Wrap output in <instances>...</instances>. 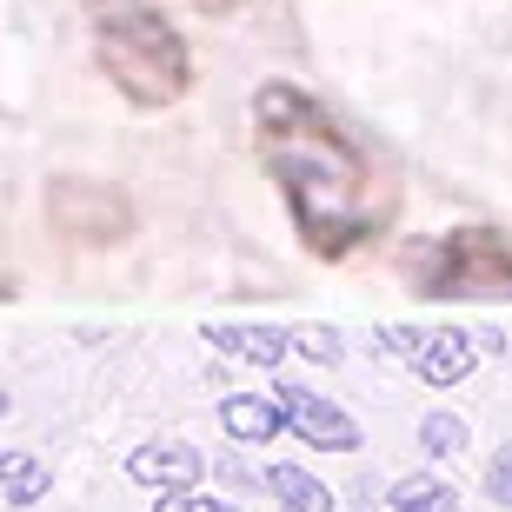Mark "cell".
<instances>
[{
	"mask_svg": "<svg viewBox=\"0 0 512 512\" xmlns=\"http://www.w3.org/2000/svg\"><path fill=\"white\" fill-rule=\"evenodd\" d=\"M399 280L419 300H512V233L453 227L399 247Z\"/></svg>",
	"mask_w": 512,
	"mask_h": 512,
	"instance_id": "3",
	"label": "cell"
},
{
	"mask_svg": "<svg viewBox=\"0 0 512 512\" xmlns=\"http://www.w3.org/2000/svg\"><path fill=\"white\" fill-rule=\"evenodd\" d=\"M486 499H493V506H512V446H499V453L486 459Z\"/></svg>",
	"mask_w": 512,
	"mask_h": 512,
	"instance_id": "15",
	"label": "cell"
},
{
	"mask_svg": "<svg viewBox=\"0 0 512 512\" xmlns=\"http://www.w3.org/2000/svg\"><path fill=\"white\" fill-rule=\"evenodd\" d=\"M266 493L280 499V512H333V493L306 466H266Z\"/></svg>",
	"mask_w": 512,
	"mask_h": 512,
	"instance_id": "12",
	"label": "cell"
},
{
	"mask_svg": "<svg viewBox=\"0 0 512 512\" xmlns=\"http://www.w3.org/2000/svg\"><path fill=\"white\" fill-rule=\"evenodd\" d=\"M286 406V419H293V433L306 439V446H320V453H360L366 439H360V419L346 413V406H333L326 393H306V386L280 380L273 386Z\"/></svg>",
	"mask_w": 512,
	"mask_h": 512,
	"instance_id": "5",
	"label": "cell"
},
{
	"mask_svg": "<svg viewBox=\"0 0 512 512\" xmlns=\"http://www.w3.org/2000/svg\"><path fill=\"white\" fill-rule=\"evenodd\" d=\"M193 7H207V14H233V7H247V0H193Z\"/></svg>",
	"mask_w": 512,
	"mask_h": 512,
	"instance_id": "17",
	"label": "cell"
},
{
	"mask_svg": "<svg viewBox=\"0 0 512 512\" xmlns=\"http://www.w3.org/2000/svg\"><path fill=\"white\" fill-rule=\"evenodd\" d=\"M87 40H94V67L107 74V87L127 107L160 114L173 100H187L193 54H187V34L160 7H147V0H100L94 20H87Z\"/></svg>",
	"mask_w": 512,
	"mask_h": 512,
	"instance_id": "2",
	"label": "cell"
},
{
	"mask_svg": "<svg viewBox=\"0 0 512 512\" xmlns=\"http://www.w3.org/2000/svg\"><path fill=\"white\" fill-rule=\"evenodd\" d=\"M386 506L393 512H466V499H459V486H446L433 473H406V479H393Z\"/></svg>",
	"mask_w": 512,
	"mask_h": 512,
	"instance_id": "11",
	"label": "cell"
},
{
	"mask_svg": "<svg viewBox=\"0 0 512 512\" xmlns=\"http://www.w3.org/2000/svg\"><path fill=\"white\" fill-rule=\"evenodd\" d=\"M153 512H240L233 499H207V493H160Z\"/></svg>",
	"mask_w": 512,
	"mask_h": 512,
	"instance_id": "16",
	"label": "cell"
},
{
	"mask_svg": "<svg viewBox=\"0 0 512 512\" xmlns=\"http://www.w3.org/2000/svg\"><path fill=\"white\" fill-rule=\"evenodd\" d=\"M47 220H54L67 240H80V247H114V240H127L133 227V207L120 200L114 187H100V180H54L47 187Z\"/></svg>",
	"mask_w": 512,
	"mask_h": 512,
	"instance_id": "4",
	"label": "cell"
},
{
	"mask_svg": "<svg viewBox=\"0 0 512 512\" xmlns=\"http://www.w3.org/2000/svg\"><path fill=\"white\" fill-rule=\"evenodd\" d=\"M479 353H486V346H479L473 333L446 326V333H426V346L413 353V373L433 386V393H446V386H459V380H466V373L479 366Z\"/></svg>",
	"mask_w": 512,
	"mask_h": 512,
	"instance_id": "8",
	"label": "cell"
},
{
	"mask_svg": "<svg viewBox=\"0 0 512 512\" xmlns=\"http://www.w3.org/2000/svg\"><path fill=\"white\" fill-rule=\"evenodd\" d=\"M253 153L313 260H353L393 227V173L373 160L366 140H353V127H340L333 107H320L293 80L253 87Z\"/></svg>",
	"mask_w": 512,
	"mask_h": 512,
	"instance_id": "1",
	"label": "cell"
},
{
	"mask_svg": "<svg viewBox=\"0 0 512 512\" xmlns=\"http://www.w3.org/2000/svg\"><path fill=\"white\" fill-rule=\"evenodd\" d=\"M419 446H426L433 459L466 453V419H459V413H426V419H419Z\"/></svg>",
	"mask_w": 512,
	"mask_h": 512,
	"instance_id": "13",
	"label": "cell"
},
{
	"mask_svg": "<svg viewBox=\"0 0 512 512\" xmlns=\"http://www.w3.org/2000/svg\"><path fill=\"white\" fill-rule=\"evenodd\" d=\"M54 493V473H47V466H40L34 453H0V499H7V506L14 512H27L34 506V499H47Z\"/></svg>",
	"mask_w": 512,
	"mask_h": 512,
	"instance_id": "10",
	"label": "cell"
},
{
	"mask_svg": "<svg viewBox=\"0 0 512 512\" xmlns=\"http://www.w3.org/2000/svg\"><path fill=\"white\" fill-rule=\"evenodd\" d=\"M220 426H227L233 446H273L280 433H293V419H286L280 393H227L220 399Z\"/></svg>",
	"mask_w": 512,
	"mask_h": 512,
	"instance_id": "7",
	"label": "cell"
},
{
	"mask_svg": "<svg viewBox=\"0 0 512 512\" xmlns=\"http://www.w3.org/2000/svg\"><path fill=\"white\" fill-rule=\"evenodd\" d=\"M127 479L147 486V493H193V486L207 479V459H200V446H187V439H147V446L127 453Z\"/></svg>",
	"mask_w": 512,
	"mask_h": 512,
	"instance_id": "6",
	"label": "cell"
},
{
	"mask_svg": "<svg viewBox=\"0 0 512 512\" xmlns=\"http://www.w3.org/2000/svg\"><path fill=\"white\" fill-rule=\"evenodd\" d=\"M293 346H300L306 360H320V366H340L346 360V346H340L333 326H306V333H293Z\"/></svg>",
	"mask_w": 512,
	"mask_h": 512,
	"instance_id": "14",
	"label": "cell"
},
{
	"mask_svg": "<svg viewBox=\"0 0 512 512\" xmlns=\"http://www.w3.org/2000/svg\"><path fill=\"white\" fill-rule=\"evenodd\" d=\"M207 340L247 366H280L293 353V333H280V326H207Z\"/></svg>",
	"mask_w": 512,
	"mask_h": 512,
	"instance_id": "9",
	"label": "cell"
}]
</instances>
